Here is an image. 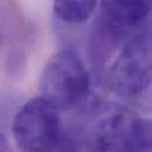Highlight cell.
Here are the masks:
<instances>
[{
	"label": "cell",
	"instance_id": "5",
	"mask_svg": "<svg viewBox=\"0 0 152 152\" xmlns=\"http://www.w3.org/2000/svg\"><path fill=\"white\" fill-rule=\"evenodd\" d=\"M152 13V0H102L98 17L126 32L142 27Z\"/></svg>",
	"mask_w": 152,
	"mask_h": 152
},
{
	"label": "cell",
	"instance_id": "3",
	"mask_svg": "<svg viewBox=\"0 0 152 152\" xmlns=\"http://www.w3.org/2000/svg\"><path fill=\"white\" fill-rule=\"evenodd\" d=\"M39 91L59 111L81 105L90 92V76L78 54L71 50L53 54L41 72Z\"/></svg>",
	"mask_w": 152,
	"mask_h": 152
},
{
	"label": "cell",
	"instance_id": "1",
	"mask_svg": "<svg viewBox=\"0 0 152 152\" xmlns=\"http://www.w3.org/2000/svg\"><path fill=\"white\" fill-rule=\"evenodd\" d=\"M90 127L80 136L87 152H152V119L125 106L96 103L88 109Z\"/></svg>",
	"mask_w": 152,
	"mask_h": 152
},
{
	"label": "cell",
	"instance_id": "9",
	"mask_svg": "<svg viewBox=\"0 0 152 152\" xmlns=\"http://www.w3.org/2000/svg\"><path fill=\"white\" fill-rule=\"evenodd\" d=\"M0 152H11L10 145H8L5 136L1 133H0Z\"/></svg>",
	"mask_w": 152,
	"mask_h": 152
},
{
	"label": "cell",
	"instance_id": "4",
	"mask_svg": "<svg viewBox=\"0 0 152 152\" xmlns=\"http://www.w3.org/2000/svg\"><path fill=\"white\" fill-rule=\"evenodd\" d=\"M15 143L24 152H46L54 149L64 133L59 110L42 97L25 103L12 125Z\"/></svg>",
	"mask_w": 152,
	"mask_h": 152
},
{
	"label": "cell",
	"instance_id": "2",
	"mask_svg": "<svg viewBox=\"0 0 152 152\" xmlns=\"http://www.w3.org/2000/svg\"><path fill=\"white\" fill-rule=\"evenodd\" d=\"M111 91L123 98L142 97L152 83V25L126 39L107 73Z\"/></svg>",
	"mask_w": 152,
	"mask_h": 152
},
{
	"label": "cell",
	"instance_id": "7",
	"mask_svg": "<svg viewBox=\"0 0 152 152\" xmlns=\"http://www.w3.org/2000/svg\"><path fill=\"white\" fill-rule=\"evenodd\" d=\"M98 0H54L56 17L66 24H83L91 18Z\"/></svg>",
	"mask_w": 152,
	"mask_h": 152
},
{
	"label": "cell",
	"instance_id": "6",
	"mask_svg": "<svg viewBox=\"0 0 152 152\" xmlns=\"http://www.w3.org/2000/svg\"><path fill=\"white\" fill-rule=\"evenodd\" d=\"M129 34L103 20L96 19L90 32L88 53L93 69L102 71L110 63L117 48L125 42Z\"/></svg>",
	"mask_w": 152,
	"mask_h": 152
},
{
	"label": "cell",
	"instance_id": "8",
	"mask_svg": "<svg viewBox=\"0 0 152 152\" xmlns=\"http://www.w3.org/2000/svg\"><path fill=\"white\" fill-rule=\"evenodd\" d=\"M25 58V54L19 50H13L8 53L6 59V71L8 76L12 78H19L23 76L26 66Z\"/></svg>",
	"mask_w": 152,
	"mask_h": 152
}]
</instances>
